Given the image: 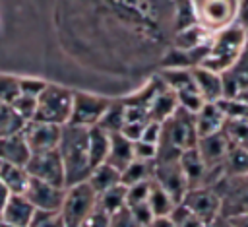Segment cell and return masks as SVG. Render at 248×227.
<instances>
[{
	"label": "cell",
	"mask_w": 248,
	"mask_h": 227,
	"mask_svg": "<svg viewBox=\"0 0 248 227\" xmlns=\"http://www.w3.org/2000/svg\"><path fill=\"white\" fill-rule=\"evenodd\" d=\"M31 157V149L23 138V134H14L8 138H0V163H12L25 167Z\"/></svg>",
	"instance_id": "ac0fdd59"
},
{
	"label": "cell",
	"mask_w": 248,
	"mask_h": 227,
	"mask_svg": "<svg viewBox=\"0 0 248 227\" xmlns=\"http://www.w3.org/2000/svg\"><path fill=\"white\" fill-rule=\"evenodd\" d=\"M132 213V217L138 221L140 227H149V223L153 221V213L147 206V202H141V204H134V206H126Z\"/></svg>",
	"instance_id": "7bdbcfd3"
},
{
	"label": "cell",
	"mask_w": 248,
	"mask_h": 227,
	"mask_svg": "<svg viewBox=\"0 0 248 227\" xmlns=\"http://www.w3.org/2000/svg\"><path fill=\"white\" fill-rule=\"evenodd\" d=\"M48 81L41 80V78H31V76H19V93L23 95H31V97H39L43 93V89L46 87Z\"/></svg>",
	"instance_id": "60d3db41"
},
{
	"label": "cell",
	"mask_w": 248,
	"mask_h": 227,
	"mask_svg": "<svg viewBox=\"0 0 248 227\" xmlns=\"http://www.w3.org/2000/svg\"><path fill=\"white\" fill-rule=\"evenodd\" d=\"M176 101H178V107L188 111V113H198L203 105V99L200 97V93L196 91V87H190V89H184L180 93H176Z\"/></svg>",
	"instance_id": "74e56055"
},
{
	"label": "cell",
	"mask_w": 248,
	"mask_h": 227,
	"mask_svg": "<svg viewBox=\"0 0 248 227\" xmlns=\"http://www.w3.org/2000/svg\"><path fill=\"white\" fill-rule=\"evenodd\" d=\"M132 146H134V142H130L122 134H110V144H108V153H107L105 163H108L116 171H124L134 161Z\"/></svg>",
	"instance_id": "ffe728a7"
},
{
	"label": "cell",
	"mask_w": 248,
	"mask_h": 227,
	"mask_svg": "<svg viewBox=\"0 0 248 227\" xmlns=\"http://www.w3.org/2000/svg\"><path fill=\"white\" fill-rule=\"evenodd\" d=\"M153 165H155V161H138V159H134L124 171H120V184L132 186V184H138V182L151 180Z\"/></svg>",
	"instance_id": "f1b7e54d"
},
{
	"label": "cell",
	"mask_w": 248,
	"mask_h": 227,
	"mask_svg": "<svg viewBox=\"0 0 248 227\" xmlns=\"http://www.w3.org/2000/svg\"><path fill=\"white\" fill-rule=\"evenodd\" d=\"M151 180L157 182L176 204H180L188 192V180L180 169L178 159L176 161H155Z\"/></svg>",
	"instance_id": "8fae6325"
},
{
	"label": "cell",
	"mask_w": 248,
	"mask_h": 227,
	"mask_svg": "<svg viewBox=\"0 0 248 227\" xmlns=\"http://www.w3.org/2000/svg\"><path fill=\"white\" fill-rule=\"evenodd\" d=\"M176 109H178L176 95H174L170 89L163 87V89L151 99V103H149V107H147V120L163 124L169 116H172V113H174Z\"/></svg>",
	"instance_id": "44dd1931"
},
{
	"label": "cell",
	"mask_w": 248,
	"mask_h": 227,
	"mask_svg": "<svg viewBox=\"0 0 248 227\" xmlns=\"http://www.w3.org/2000/svg\"><path fill=\"white\" fill-rule=\"evenodd\" d=\"M194 87L203 99V103H217L223 99V78L217 72H211L207 68L196 66L192 68Z\"/></svg>",
	"instance_id": "9a60e30c"
},
{
	"label": "cell",
	"mask_w": 248,
	"mask_h": 227,
	"mask_svg": "<svg viewBox=\"0 0 248 227\" xmlns=\"http://www.w3.org/2000/svg\"><path fill=\"white\" fill-rule=\"evenodd\" d=\"M108 223H110V215H107L105 211H101L99 208H95L91 211V215L79 227H108Z\"/></svg>",
	"instance_id": "f6af8a7d"
},
{
	"label": "cell",
	"mask_w": 248,
	"mask_h": 227,
	"mask_svg": "<svg viewBox=\"0 0 248 227\" xmlns=\"http://www.w3.org/2000/svg\"><path fill=\"white\" fill-rule=\"evenodd\" d=\"M172 12H174L172 14V33L196 25V14H194L192 0H174Z\"/></svg>",
	"instance_id": "d6a6232c"
},
{
	"label": "cell",
	"mask_w": 248,
	"mask_h": 227,
	"mask_svg": "<svg viewBox=\"0 0 248 227\" xmlns=\"http://www.w3.org/2000/svg\"><path fill=\"white\" fill-rule=\"evenodd\" d=\"M149 186H151V180H145V182H138V184L126 186V206H134V204L147 202Z\"/></svg>",
	"instance_id": "ab89813d"
},
{
	"label": "cell",
	"mask_w": 248,
	"mask_h": 227,
	"mask_svg": "<svg viewBox=\"0 0 248 227\" xmlns=\"http://www.w3.org/2000/svg\"><path fill=\"white\" fill-rule=\"evenodd\" d=\"M234 99H238L240 103H244V105L248 107V85H246V87H242V89L234 95Z\"/></svg>",
	"instance_id": "816d5d0a"
},
{
	"label": "cell",
	"mask_w": 248,
	"mask_h": 227,
	"mask_svg": "<svg viewBox=\"0 0 248 227\" xmlns=\"http://www.w3.org/2000/svg\"><path fill=\"white\" fill-rule=\"evenodd\" d=\"M196 142L198 134L194 126V114L178 107L172 116H169L161 124L155 161H176L186 149L196 147Z\"/></svg>",
	"instance_id": "7a4b0ae2"
},
{
	"label": "cell",
	"mask_w": 248,
	"mask_h": 227,
	"mask_svg": "<svg viewBox=\"0 0 248 227\" xmlns=\"http://www.w3.org/2000/svg\"><path fill=\"white\" fill-rule=\"evenodd\" d=\"M85 182L93 188L95 194H101V192H105V190L120 184V171H116L108 163H101V165H97V167L91 169V173H89V177H87Z\"/></svg>",
	"instance_id": "603a6c76"
},
{
	"label": "cell",
	"mask_w": 248,
	"mask_h": 227,
	"mask_svg": "<svg viewBox=\"0 0 248 227\" xmlns=\"http://www.w3.org/2000/svg\"><path fill=\"white\" fill-rule=\"evenodd\" d=\"M159 138H161V124H159V122H151V120H147L145 128H143V134H141L140 140L157 146V144H159Z\"/></svg>",
	"instance_id": "bcb514c9"
},
{
	"label": "cell",
	"mask_w": 248,
	"mask_h": 227,
	"mask_svg": "<svg viewBox=\"0 0 248 227\" xmlns=\"http://www.w3.org/2000/svg\"><path fill=\"white\" fill-rule=\"evenodd\" d=\"M248 175V151L229 146L223 161V177H244Z\"/></svg>",
	"instance_id": "f546056e"
},
{
	"label": "cell",
	"mask_w": 248,
	"mask_h": 227,
	"mask_svg": "<svg viewBox=\"0 0 248 227\" xmlns=\"http://www.w3.org/2000/svg\"><path fill=\"white\" fill-rule=\"evenodd\" d=\"M19 95V76L0 72V103L10 105Z\"/></svg>",
	"instance_id": "e575fe53"
},
{
	"label": "cell",
	"mask_w": 248,
	"mask_h": 227,
	"mask_svg": "<svg viewBox=\"0 0 248 227\" xmlns=\"http://www.w3.org/2000/svg\"><path fill=\"white\" fill-rule=\"evenodd\" d=\"M196 151L200 153L203 165L215 173V175H221L223 177V161H225V155L229 151V142L221 132L217 134H211V136H203V138H198L196 142Z\"/></svg>",
	"instance_id": "5bb4252c"
},
{
	"label": "cell",
	"mask_w": 248,
	"mask_h": 227,
	"mask_svg": "<svg viewBox=\"0 0 248 227\" xmlns=\"http://www.w3.org/2000/svg\"><path fill=\"white\" fill-rule=\"evenodd\" d=\"M21 134H23L31 153H41V151H50V149L58 147L62 126H54V124L39 122V120H29Z\"/></svg>",
	"instance_id": "4fadbf2b"
},
{
	"label": "cell",
	"mask_w": 248,
	"mask_h": 227,
	"mask_svg": "<svg viewBox=\"0 0 248 227\" xmlns=\"http://www.w3.org/2000/svg\"><path fill=\"white\" fill-rule=\"evenodd\" d=\"M217 105L225 114V120H248V107L238 99L223 97L221 101H217Z\"/></svg>",
	"instance_id": "836d02e7"
},
{
	"label": "cell",
	"mask_w": 248,
	"mask_h": 227,
	"mask_svg": "<svg viewBox=\"0 0 248 227\" xmlns=\"http://www.w3.org/2000/svg\"><path fill=\"white\" fill-rule=\"evenodd\" d=\"M227 219H229V223H231L232 227H248V211L231 215V217H227Z\"/></svg>",
	"instance_id": "7dc6e473"
},
{
	"label": "cell",
	"mask_w": 248,
	"mask_h": 227,
	"mask_svg": "<svg viewBox=\"0 0 248 227\" xmlns=\"http://www.w3.org/2000/svg\"><path fill=\"white\" fill-rule=\"evenodd\" d=\"M23 196L31 202V206L35 210H45V211L60 213V208H62L64 196H66V188L50 184V182H45V180L29 178V184H27Z\"/></svg>",
	"instance_id": "7c38bea8"
},
{
	"label": "cell",
	"mask_w": 248,
	"mask_h": 227,
	"mask_svg": "<svg viewBox=\"0 0 248 227\" xmlns=\"http://www.w3.org/2000/svg\"><path fill=\"white\" fill-rule=\"evenodd\" d=\"M169 217H170V221L174 223V227H207V225L202 223L198 217H194L182 204H176Z\"/></svg>",
	"instance_id": "8d00e7d4"
},
{
	"label": "cell",
	"mask_w": 248,
	"mask_h": 227,
	"mask_svg": "<svg viewBox=\"0 0 248 227\" xmlns=\"http://www.w3.org/2000/svg\"><path fill=\"white\" fill-rule=\"evenodd\" d=\"M196 23L215 35L240 19L242 0H192Z\"/></svg>",
	"instance_id": "277c9868"
},
{
	"label": "cell",
	"mask_w": 248,
	"mask_h": 227,
	"mask_svg": "<svg viewBox=\"0 0 248 227\" xmlns=\"http://www.w3.org/2000/svg\"><path fill=\"white\" fill-rule=\"evenodd\" d=\"M108 144H110V134H107L99 126L87 128V155H89L91 169L107 161Z\"/></svg>",
	"instance_id": "7402d4cb"
},
{
	"label": "cell",
	"mask_w": 248,
	"mask_h": 227,
	"mask_svg": "<svg viewBox=\"0 0 248 227\" xmlns=\"http://www.w3.org/2000/svg\"><path fill=\"white\" fill-rule=\"evenodd\" d=\"M180 204L205 225H209L221 215V198L213 186L190 188Z\"/></svg>",
	"instance_id": "9c48e42d"
},
{
	"label": "cell",
	"mask_w": 248,
	"mask_h": 227,
	"mask_svg": "<svg viewBox=\"0 0 248 227\" xmlns=\"http://www.w3.org/2000/svg\"><path fill=\"white\" fill-rule=\"evenodd\" d=\"M33 213H35V208L23 194H12L2 210L0 223L10 227H29Z\"/></svg>",
	"instance_id": "2e32d148"
},
{
	"label": "cell",
	"mask_w": 248,
	"mask_h": 227,
	"mask_svg": "<svg viewBox=\"0 0 248 227\" xmlns=\"http://www.w3.org/2000/svg\"><path fill=\"white\" fill-rule=\"evenodd\" d=\"M213 188L221 198V215L231 217L248 211V175L221 177Z\"/></svg>",
	"instance_id": "ba28073f"
},
{
	"label": "cell",
	"mask_w": 248,
	"mask_h": 227,
	"mask_svg": "<svg viewBox=\"0 0 248 227\" xmlns=\"http://www.w3.org/2000/svg\"><path fill=\"white\" fill-rule=\"evenodd\" d=\"M132 149H134V159H138V161H155V157H157V146L147 144L143 140L134 142Z\"/></svg>",
	"instance_id": "b9f144b4"
},
{
	"label": "cell",
	"mask_w": 248,
	"mask_h": 227,
	"mask_svg": "<svg viewBox=\"0 0 248 227\" xmlns=\"http://www.w3.org/2000/svg\"><path fill=\"white\" fill-rule=\"evenodd\" d=\"M207 227H232L231 223H229V219L227 217H223V215H219L215 221H211Z\"/></svg>",
	"instance_id": "f907efd6"
},
{
	"label": "cell",
	"mask_w": 248,
	"mask_h": 227,
	"mask_svg": "<svg viewBox=\"0 0 248 227\" xmlns=\"http://www.w3.org/2000/svg\"><path fill=\"white\" fill-rule=\"evenodd\" d=\"M29 227H64V221L60 217V213H56V211L35 210Z\"/></svg>",
	"instance_id": "f35d334b"
},
{
	"label": "cell",
	"mask_w": 248,
	"mask_h": 227,
	"mask_svg": "<svg viewBox=\"0 0 248 227\" xmlns=\"http://www.w3.org/2000/svg\"><path fill=\"white\" fill-rule=\"evenodd\" d=\"M159 80L167 89H170L174 95L194 87V78H192V68H163L159 74Z\"/></svg>",
	"instance_id": "d4e9b609"
},
{
	"label": "cell",
	"mask_w": 248,
	"mask_h": 227,
	"mask_svg": "<svg viewBox=\"0 0 248 227\" xmlns=\"http://www.w3.org/2000/svg\"><path fill=\"white\" fill-rule=\"evenodd\" d=\"M0 227H10V225H4V223H0Z\"/></svg>",
	"instance_id": "f5cc1de1"
},
{
	"label": "cell",
	"mask_w": 248,
	"mask_h": 227,
	"mask_svg": "<svg viewBox=\"0 0 248 227\" xmlns=\"http://www.w3.org/2000/svg\"><path fill=\"white\" fill-rule=\"evenodd\" d=\"M246 41H248V31L240 23H234V25L215 33L209 41L207 54L200 66L207 68L211 72H217V74L229 72L238 62Z\"/></svg>",
	"instance_id": "3957f363"
},
{
	"label": "cell",
	"mask_w": 248,
	"mask_h": 227,
	"mask_svg": "<svg viewBox=\"0 0 248 227\" xmlns=\"http://www.w3.org/2000/svg\"><path fill=\"white\" fill-rule=\"evenodd\" d=\"M12 107H14V111L25 120V122H29V120H33L35 118V113H37V97H31V95H23V93H19L12 103H10Z\"/></svg>",
	"instance_id": "d590c367"
},
{
	"label": "cell",
	"mask_w": 248,
	"mask_h": 227,
	"mask_svg": "<svg viewBox=\"0 0 248 227\" xmlns=\"http://www.w3.org/2000/svg\"><path fill=\"white\" fill-rule=\"evenodd\" d=\"M56 149L64 165L66 188L85 182L91 173V163L87 155V128L74 124L62 126V134Z\"/></svg>",
	"instance_id": "6da1fadb"
},
{
	"label": "cell",
	"mask_w": 248,
	"mask_h": 227,
	"mask_svg": "<svg viewBox=\"0 0 248 227\" xmlns=\"http://www.w3.org/2000/svg\"><path fill=\"white\" fill-rule=\"evenodd\" d=\"M126 122V105L122 99H110L108 109L105 111L103 118L99 120V128L105 130L107 134H120L122 126Z\"/></svg>",
	"instance_id": "484cf974"
},
{
	"label": "cell",
	"mask_w": 248,
	"mask_h": 227,
	"mask_svg": "<svg viewBox=\"0 0 248 227\" xmlns=\"http://www.w3.org/2000/svg\"><path fill=\"white\" fill-rule=\"evenodd\" d=\"M12 194H10V190L0 182V215H2V210H4V206H6V202H8V198H10Z\"/></svg>",
	"instance_id": "681fc988"
},
{
	"label": "cell",
	"mask_w": 248,
	"mask_h": 227,
	"mask_svg": "<svg viewBox=\"0 0 248 227\" xmlns=\"http://www.w3.org/2000/svg\"><path fill=\"white\" fill-rule=\"evenodd\" d=\"M225 124V114L221 113L217 103H203L198 113H194V126L198 138L211 136L223 130Z\"/></svg>",
	"instance_id": "e0dca14e"
},
{
	"label": "cell",
	"mask_w": 248,
	"mask_h": 227,
	"mask_svg": "<svg viewBox=\"0 0 248 227\" xmlns=\"http://www.w3.org/2000/svg\"><path fill=\"white\" fill-rule=\"evenodd\" d=\"M97 208L101 211H105L107 215H112V213L120 211L122 208H126V186L116 184V186L97 194Z\"/></svg>",
	"instance_id": "83f0119b"
},
{
	"label": "cell",
	"mask_w": 248,
	"mask_h": 227,
	"mask_svg": "<svg viewBox=\"0 0 248 227\" xmlns=\"http://www.w3.org/2000/svg\"><path fill=\"white\" fill-rule=\"evenodd\" d=\"M95 208H97V194L87 182L68 186L64 204L60 208V217L64 221V227H79Z\"/></svg>",
	"instance_id": "8992f818"
},
{
	"label": "cell",
	"mask_w": 248,
	"mask_h": 227,
	"mask_svg": "<svg viewBox=\"0 0 248 227\" xmlns=\"http://www.w3.org/2000/svg\"><path fill=\"white\" fill-rule=\"evenodd\" d=\"M25 171L31 178L37 180H45L56 186H64L66 188V177H64V165L60 159L58 149H50V151H41V153H31Z\"/></svg>",
	"instance_id": "30bf717a"
},
{
	"label": "cell",
	"mask_w": 248,
	"mask_h": 227,
	"mask_svg": "<svg viewBox=\"0 0 248 227\" xmlns=\"http://www.w3.org/2000/svg\"><path fill=\"white\" fill-rule=\"evenodd\" d=\"M72 97L74 89L48 81L43 93L37 97V113L33 120L48 122L54 126H66L72 113Z\"/></svg>",
	"instance_id": "5b68a950"
},
{
	"label": "cell",
	"mask_w": 248,
	"mask_h": 227,
	"mask_svg": "<svg viewBox=\"0 0 248 227\" xmlns=\"http://www.w3.org/2000/svg\"><path fill=\"white\" fill-rule=\"evenodd\" d=\"M147 206L153 213V217H169L170 211L174 210L176 202L157 184L151 180V186H149V194H147Z\"/></svg>",
	"instance_id": "4316f807"
},
{
	"label": "cell",
	"mask_w": 248,
	"mask_h": 227,
	"mask_svg": "<svg viewBox=\"0 0 248 227\" xmlns=\"http://www.w3.org/2000/svg\"><path fill=\"white\" fill-rule=\"evenodd\" d=\"M108 105H110L108 97L95 95V93H89V91L74 89L72 113H70L68 124L81 126V128H93V126L99 124V120L103 118V114L108 109Z\"/></svg>",
	"instance_id": "52a82bcc"
},
{
	"label": "cell",
	"mask_w": 248,
	"mask_h": 227,
	"mask_svg": "<svg viewBox=\"0 0 248 227\" xmlns=\"http://www.w3.org/2000/svg\"><path fill=\"white\" fill-rule=\"evenodd\" d=\"M108 227H140V225H138V221L132 217L130 210H128V208H122L120 211H116V213L110 215Z\"/></svg>",
	"instance_id": "ee69618b"
},
{
	"label": "cell",
	"mask_w": 248,
	"mask_h": 227,
	"mask_svg": "<svg viewBox=\"0 0 248 227\" xmlns=\"http://www.w3.org/2000/svg\"><path fill=\"white\" fill-rule=\"evenodd\" d=\"M29 175L25 167L12 165V163H0V182L10 190V194H23L29 184Z\"/></svg>",
	"instance_id": "cb8c5ba5"
},
{
	"label": "cell",
	"mask_w": 248,
	"mask_h": 227,
	"mask_svg": "<svg viewBox=\"0 0 248 227\" xmlns=\"http://www.w3.org/2000/svg\"><path fill=\"white\" fill-rule=\"evenodd\" d=\"M149 227H174V223L170 221V217H153Z\"/></svg>",
	"instance_id": "c3c4849f"
},
{
	"label": "cell",
	"mask_w": 248,
	"mask_h": 227,
	"mask_svg": "<svg viewBox=\"0 0 248 227\" xmlns=\"http://www.w3.org/2000/svg\"><path fill=\"white\" fill-rule=\"evenodd\" d=\"M25 124L27 122L14 111L12 105L0 103V138H8V136L23 132Z\"/></svg>",
	"instance_id": "4dcf8cb0"
},
{
	"label": "cell",
	"mask_w": 248,
	"mask_h": 227,
	"mask_svg": "<svg viewBox=\"0 0 248 227\" xmlns=\"http://www.w3.org/2000/svg\"><path fill=\"white\" fill-rule=\"evenodd\" d=\"M211 37H213L211 33H207L203 27H200L196 23L192 27H186V29H180V31L172 33V49L192 52V50H198L202 47H207Z\"/></svg>",
	"instance_id": "d6986e66"
},
{
	"label": "cell",
	"mask_w": 248,
	"mask_h": 227,
	"mask_svg": "<svg viewBox=\"0 0 248 227\" xmlns=\"http://www.w3.org/2000/svg\"><path fill=\"white\" fill-rule=\"evenodd\" d=\"M223 134L229 146L248 151V120H225Z\"/></svg>",
	"instance_id": "1f68e13d"
}]
</instances>
